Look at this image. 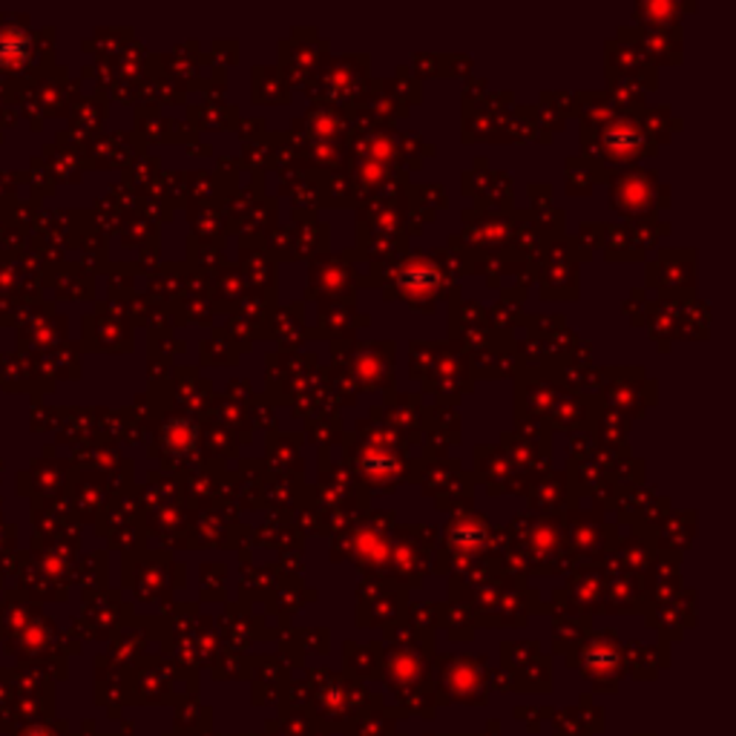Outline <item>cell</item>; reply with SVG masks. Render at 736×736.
<instances>
[{"label":"cell","instance_id":"52a82bcc","mask_svg":"<svg viewBox=\"0 0 736 736\" xmlns=\"http://www.w3.org/2000/svg\"><path fill=\"white\" fill-rule=\"evenodd\" d=\"M331 369L349 374L360 392H383L395 388V342H334Z\"/></svg>","mask_w":736,"mask_h":736},{"label":"cell","instance_id":"cb8c5ba5","mask_svg":"<svg viewBox=\"0 0 736 736\" xmlns=\"http://www.w3.org/2000/svg\"><path fill=\"white\" fill-rule=\"evenodd\" d=\"M265 340L276 342L279 351H297L306 340H311V331L303 322V303H294V306H285L279 311H271L268 331H265Z\"/></svg>","mask_w":736,"mask_h":736},{"label":"cell","instance_id":"44dd1931","mask_svg":"<svg viewBox=\"0 0 736 736\" xmlns=\"http://www.w3.org/2000/svg\"><path fill=\"white\" fill-rule=\"evenodd\" d=\"M196 536V547H222V543L239 541L248 529L239 524L237 506H205L196 509V524L190 529Z\"/></svg>","mask_w":736,"mask_h":736},{"label":"cell","instance_id":"7a4b0ae2","mask_svg":"<svg viewBox=\"0 0 736 736\" xmlns=\"http://www.w3.org/2000/svg\"><path fill=\"white\" fill-rule=\"evenodd\" d=\"M469 271V256L452 251H409L388 271L383 297L386 303H406L420 314H435L440 299L461 297V274Z\"/></svg>","mask_w":736,"mask_h":736},{"label":"cell","instance_id":"8992f818","mask_svg":"<svg viewBox=\"0 0 736 736\" xmlns=\"http://www.w3.org/2000/svg\"><path fill=\"white\" fill-rule=\"evenodd\" d=\"M611 185V208L630 222H647L656 213L670 208V187L659 179L656 171L627 167V171H607Z\"/></svg>","mask_w":736,"mask_h":736},{"label":"cell","instance_id":"4dcf8cb0","mask_svg":"<svg viewBox=\"0 0 736 736\" xmlns=\"http://www.w3.org/2000/svg\"><path fill=\"white\" fill-rule=\"evenodd\" d=\"M567 194L570 196H590L593 194V187L598 185L602 179H607V171H604L602 164L593 162L587 156L579 158H567Z\"/></svg>","mask_w":736,"mask_h":736},{"label":"cell","instance_id":"ffe728a7","mask_svg":"<svg viewBox=\"0 0 736 736\" xmlns=\"http://www.w3.org/2000/svg\"><path fill=\"white\" fill-rule=\"evenodd\" d=\"M622 41H630L647 58V64H679L682 61V30H653V26H627L618 30Z\"/></svg>","mask_w":736,"mask_h":736},{"label":"cell","instance_id":"9a60e30c","mask_svg":"<svg viewBox=\"0 0 736 736\" xmlns=\"http://www.w3.org/2000/svg\"><path fill=\"white\" fill-rule=\"evenodd\" d=\"M670 233V224L647 219V222H630V224H607L604 231V251L607 260H645V253L656 248V242Z\"/></svg>","mask_w":736,"mask_h":736},{"label":"cell","instance_id":"d4e9b609","mask_svg":"<svg viewBox=\"0 0 736 736\" xmlns=\"http://www.w3.org/2000/svg\"><path fill=\"white\" fill-rule=\"evenodd\" d=\"M406 201V222H409V233H424L426 224L438 216V210L447 208V190L440 185H420L406 187L403 194Z\"/></svg>","mask_w":736,"mask_h":736},{"label":"cell","instance_id":"f546056e","mask_svg":"<svg viewBox=\"0 0 736 736\" xmlns=\"http://www.w3.org/2000/svg\"><path fill=\"white\" fill-rule=\"evenodd\" d=\"M290 87L288 78L279 67H256L251 73V98L256 105H288L290 101Z\"/></svg>","mask_w":736,"mask_h":736},{"label":"cell","instance_id":"e0dca14e","mask_svg":"<svg viewBox=\"0 0 736 736\" xmlns=\"http://www.w3.org/2000/svg\"><path fill=\"white\" fill-rule=\"evenodd\" d=\"M239 274L245 279V285L251 288V294L256 297L276 303V290H279V279H276V271L279 265L274 262L268 251H265V242L256 237H239Z\"/></svg>","mask_w":736,"mask_h":736},{"label":"cell","instance_id":"5b68a950","mask_svg":"<svg viewBox=\"0 0 736 736\" xmlns=\"http://www.w3.org/2000/svg\"><path fill=\"white\" fill-rule=\"evenodd\" d=\"M369 67H372L369 55H340V58H331L322 64L320 73L314 75V81L303 92H308L317 105L354 110L365 98L369 87H372Z\"/></svg>","mask_w":736,"mask_h":736},{"label":"cell","instance_id":"f1b7e54d","mask_svg":"<svg viewBox=\"0 0 736 736\" xmlns=\"http://www.w3.org/2000/svg\"><path fill=\"white\" fill-rule=\"evenodd\" d=\"M567 518H570V524H564V538H570L573 547H579V550H587V547L595 550L598 543L607 541V536H611V527L604 524L598 506H595L593 513H584V509L575 513V509H570Z\"/></svg>","mask_w":736,"mask_h":736},{"label":"cell","instance_id":"83f0119b","mask_svg":"<svg viewBox=\"0 0 736 736\" xmlns=\"http://www.w3.org/2000/svg\"><path fill=\"white\" fill-rule=\"evenodd\" d=\"M265 484H268V472H265L262 461L242 458L239 469L233 472L237 506H242V509H262L265 506Z\"/></svg>","mask_w":736,"mask_h":736},{"label":"cell","instance_id":"3957f363","mask_svg":"<svg viewBox=\"0 0 736 736\" xmlns=\"http://www.w3.org/2000/svg\"><path fill=\"white\" fill-rule=\"evenodd\" d=\"M581 150L584 156L593 158L611 171V167H636L645 158L656 156V144L639 124L636 110H616L607 121L595 127H581Z\"/></svg>","mask_w":736,"mask_h":736},{"label":"cell","instance_id":"277c9868","mask_svg":"<svg viewBox=\"0 0 736 736\" xmlns=\"http://www.w3.org/2000/svg\"><path fill=\"white\" fill-rule=\"evenodd\" d=\"M409 374L420 380L426 392L438 395L440 403L461 400L472 392V369L463 349H452V342H411Z\"/></svg>","mask_w":736,"mask_h":736},{"label":"cell","instance_id":"ba28073f","mask_svg":"<svg viewBox=\"0 0 736 736\" xmlns=\"http://www.w3.org/2000/svg\"><path fill=\"white\" fill-rule=\"evenodd\" d=\"M411 481L420 484L426 498L435 501L438 509H463L469 513L475 504V477L463 472L452 458H435V461H420L415 466Z\"/></svg>","mask_w":736,"mask_h":736},{"label":"cell","instance_id":"7402d4cb","mask_svg":"<svg viewBox=\"0 0 736 736\" xmlns=\"http://www.w3.org/2000/svg\"><path fill=\"white\" fill-rule=\"evenodd\" d=\"M317 331L311 337H326L331 342H345L354 340L360 328L372 326V317L358 311V299L354 303H322L320 311H317Z\"/></svg>","mask_w":736,"mask_h":736},{"label":"cell","instance_id":"2e32d148","mask_svg":"<svg viewBox=\"0 0 736 736\" xmlns=\"http://www.w3.org/2000/svg\"><path fill=\"white\" fill-rule=\"evenodd\" d=\"M564 395V386L552 377V372H524L518 380V395H515V411L521 424H547L552 406Z\"/></svg>","mask_w":736,"mask_h":736},{"label":"cell","instance_id":"d590c367","mask_svg":"<svg viewBox=\"0 0 736 736\" xmlns=\"http://www.w3.org/2000/svg\"><path fill=\"white\" fill-rule=\"evenodd\" d=\"M604 231H607V224L604 222H584L581 224V231L575 233L573 248L581 251L584 260H590L598 248H604Z\"/></svg>","mask_w":736,"mask_h":736},{"label":"cell","instance_id":"ac0fdd59","mask_svg":"<svg viewBox=\"0 0 736 736\" xmlns=\"http://www.w3.org/2000/svg\"><path fill=\"white\" fill-rule=\"evenodd\" d=\"M475 463H477V477L484 481L490 495H504V492L524 495V492L532 490L529 477L506 458V452L501 447H477Z\"/></svg>","mask_w":736,"mask_h":736},{"label":"cell","instance_id":"9c48e42d","mask_svg":"<svg viewBox=\"0 0 736 736\" xmlns=\"http://www.w3.org/2000/svg\"><path fill=\"white\" fill-rule=\"evenodd\" d=\"M397 515L392 509L386 513H363L354 524L337 532V541H349L345 556L354 558L360 567L388 564V547H392V529Z\"/></svg>","mask_w":736,"mask_h":736},{"label":"cell","instance_id":"e575fe53","mask_svg":"<svg viewBox=\"0 0 736 736\" xmlns=\"http://www.w3.org/2000/svg\"><path fill=\"white\" fill-rule=\"evenodd\" d=\"M239 61V44L237 41H213V46L205 55V64L213 69V75H224Z\"/></svg>","mask_w":736,"mask_h":736},{"label":"cell","instance_id":"5bb4252c","mask_svg":"<svg viewBox=\"0 0 736 736\" xmlns=\"http://www.w3.org/2000/svg\"><path fill=\"white\" fill-rule=\"evenodd\" d=\"M283 50H279V69L285 73L290 87H299L306 90L308 84L314 81V75L320 73V67L326 64L328 55V41H320L317 30H294V35L285 37Z\"/></svg>","mask_w":736,"mask_h":736},{"label":"cell","instance_id":"d6986e66","mask_svg":"<svg viewBox=\"0 0 736 736\" xmlns=\"http://www.w3.org/2000/svg\"><path fill=\"white\" fill-rule=\"evenodd\" d=\"M461 415L449 403L424 409V431H420V443H426L424 461L447 458L449 449L461 443Z\"/></svg>","mask_w":736,"mask_h":736},{"label":"cell","instance_id":"836d02e7","mask_svg":"<svg viewBox=\"0 0 736 736\" xmlns=\"http://www.w3.org/2000/svg\"><path fill=\"white\" fill-rule=\"evenodd\" d=\"M383 87H386L388 96L395 98L403 110H409L411 105L424 101V96H420V78H415V73L409 67H397L395 78L383 81Z\"/></svg>","mask_w":736,"mask_h":736},{"label":"cell","instance_id":"4316f807","mask_svg":"<svg viewBox=\"0 0 736 736\" xmlns=\"http://www.w3.org/2000/svg\"><path fill=\"white\" fill-rule=\"evenodd\" d=\"M248 297V285L239 274L237 265L231 262H222L219 268L210 276V299H213V311L219 314H231L233 308Z\"/></svg>","mask_w":736,"mask_h":736},{"label":"cell","instance_id":"30bf717a","mask_svg":"<svg viewBox=\"0 0 736 736\" xmlns=\"http://www.w3.org/2000/svg\"><path fill=\"white\" fill-rule=\"evenodd\" d=\"M360 288V274L354 268V256L345 253H320L311 260L308 271L306 299L322 303H354Z\"/></svg>","mask_w":736,"mask_h":736},{"label":"cell","instance_id":"7c38bea8","mask_svg":"<svg viewBox=\"0 0 736 736\" xmlns=\"http://www.w3.org/2000/svg\"><path fill=\"white\" fill-rule=\"evenodd\" d=\"M495 538L490 518L475 509H469L463 515H454L452 521L443 527V547H440V558L443 561H454V564H469L472 558L490 550V541Z\"/></svg>","mask_w":736,"mask_h":736},{"label":"cell","instance_id":"484cf974","mask_svg":"<svg viewBox=\"0 0 736 736\" xmlns=\"http://www.w3.org/2000/svg\"><path fill=\"white\" fill-rule=\"evenodd\" d=\"M532 486H536V490L527 492V504L532 513L561 515L567 509L564 504H570V501L575 498L573 486H570L567 475H552V472H547V475Z\"/></svg>","mask_w":736,"mask_h":736},{"label":"cell","instance_id":"8fae6325","mask_svg":"<svg viewBox=\"0 0 736 736\" xmlns=\"http://www.w3.org/2000/svg\"><path fill=\"white\" fill-rule=\"evenodd\" d=\"M536 276H541L543 299H579V260L573 242L564 237L550 239L541 251V268H536Z\"/></svg>","mask_w":736,"mask_h":736},{"label":"cell","instance_id":"4fadbf2b","mask_svg":"<svg viewBox=\"0 0 736 736\" xmlns=\"http://www.w3.org/2000/svg\"><path fill=\"white\" fill-rule=\"evenodd\" d=\"M647 285L656 288L659 299H691L696 288V253L677 248V251H659L647 265Z\"/></svg>","mask_w":736,"mask_h":736},{"label":"cell","instance_id":"d6a6232c","mask_svg":"<svg viewBox=\"0 0 736 736\" xmlns=\"http://www.w3.org/2000/svg\"><path fill=\"white\" fill-rule=\"evenodd\" d=\"M239 354L237 342L231 340V334L224 328H213L210 340L201 342V363L205 365H237Z\"/></svg>","mask_w":736,"mask_h":736},{"label":"cell","instance_id":"6da1fadb","mask_svg":"<svg viewBox=\"0 0 736 736\" xmlns=\"http://www.w3.org/2000/svg\"><path fill=\"white\" fill-rule=\"evenodd\" d=\"M340 447L349 461L345 466L358 475L365 492L392 495L415 475L409 443L395 429L380 424L377 417L360 420L351 435H342Z\"/></svg>","mask_w":736,"mask_h":736},{"label":"cell","instance_id":"1f68e13d","mask_svg":"<svg viewBox=\"0 0 736 736\" xmlns=\"http://www.w3.org/2000/svg\"><path fill=\"white\" fill-rule=\"evenodd\" d=\"M693 3H639L636 7V18L639 26H653V30H679L684 12H693Z\"/></svg>","mask_w":736,"mask_h":736},{"label":"cell","instance_id":"603a6c76","mask_svg":"<svg viewBox=\"0 0 736 736\" xmlns=\"http://www.w3.org/2000/svg\"><path fill=\"white\" fill-rule=\"evenodd\" d=\"M268 477H285V481H303V438L299 435H268V454L262 461Z\"/></svg>","mask_w":736,"mask_h":736}]
</instances>
